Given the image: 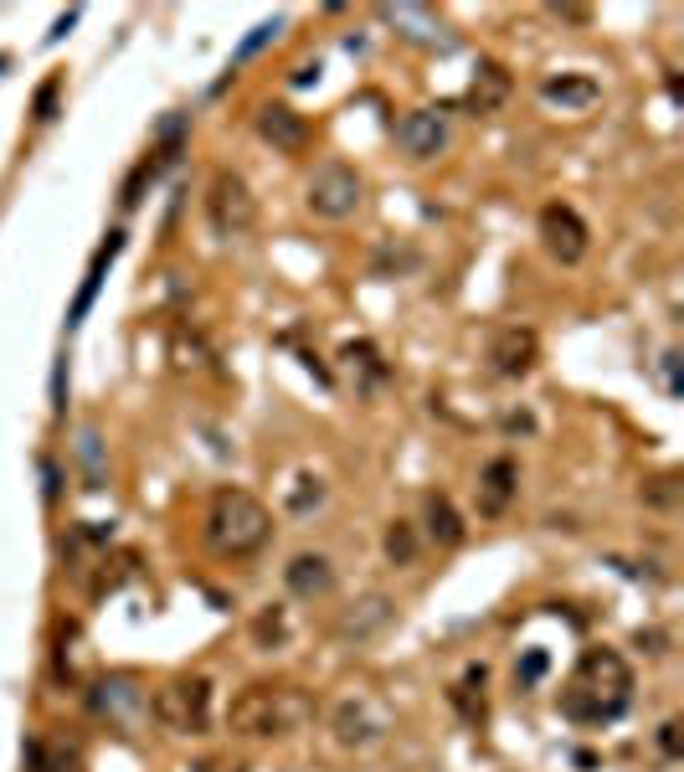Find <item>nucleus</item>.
Masks as SVG:
<instances>
[{
  "label": "nucleus",
  "instance_id": "1",
  "mask_svg": "<svg viewBox=\"0 0 684 772\" xmlns=\"http://www.w3.org/2000/svg\"><path fill=\"white\" fill-rule=\"evenodd\" d=\"M633 700V670L618 649H587L576 659V680L561 695V711L582 726L618 721Z\"/></svg>",
  "mask_w": 684,
  "mask_h": 772
},
{
  "label": "nucleus",
  "instance_id": "2",
  "mask_svg": "<svg viewBox=\"0 0 684 772\" xmlns=\"http://www.w3.org/2000/svg\"><path fill=\"white\" fill-rule=\"evenodd\" d=\"M201 536H206V546L222 561H247V556H258L273 541V510L258 495L227 484V489H216V495H211L206 520H201Z\"/></svg>",
  "mask_w": 684,
  "mask_h": 772
},
{
  "label": "nucleus",
  "instance_id": "3",
  "mask_svg": "<svg viewBox=\"0 0 684 772\" xmlns=\"http://www.w3.org/2000/svg\"><path fill=\"white\" fill-rule=\"evenodd\" d=\"M314 716V700L299 685H247L227 706V731L247 742H283L304 731Z\"/></svg>",
  "mask_w": 684,
  "mask_h": 772
},
{
  "label": "nucleus",
  "instance_id": "4",
  "mask_svg": "<svg viewBox=\"0 0 684 772\" xmlns=\"http://www.w3.org/2000/svg\"><path fill=\"white\" fill-rule=\"evenodd\" d=\"M150 716H155L165 731L206 736V731H211V680H206V675H180V680L160 685V690L150 695Z\"/></svg>",
  "mask_w": 684,
  "mask_h": 772
},
{
  "label": "nucleus",
  "instance_id": "5",
  "mask_svg": "<svg viewBox=\"0 0 684 772\" xmlns=\"http://www.w3.org/2000/svg\"><path fill=\"white\" fill-rule=\"evenodd\" d=\"M304 206H309L319 222H345V217H355L360 206H366V181H360L355 165L324 160L309 175V186H304Z\"/></svg>",
  "mask_w": 684,
  "mask_h": 772
},
{
  "label": "nucleus",
  "instance_id": "6",
  "mask_svg": "<svg viewBox=\"0 0 684 772\" xmlns=\"http://www.w3.org/2000/svg\"><path fill=\"white\" fill-rule=\"evenodd\" d=\"M206 222L216 237H247L258 227V196L237 170H216L206 181Z\"/></svg>",
  "mask_w": 684,
  "mask_h": 772
},
{
  "label": "nucleus",
  "instance_id": "7",
  "mask_svg": "<svg viewBox=\"0 0 684 772\" xmlns=\"http://www.w3.org/2000/svg\"><path fill=\"white\" fill-rule=\"evenodd\" d=\"M88 711L119 731H134L144 716H150V690H144L134 675H98L88 685Z\"/></svg>",
  "mask_w": 684,
  "mask_h": 772
},
{
  "label": "nucleus",
  "instance_id": "8",
  "mask_svg": "<svg viewBox=\"0 0 684 772\" xmlns=\"http://www.w3.org/2000/svg\"><path fill=\"white\" fill-rule=\"evenodd\" d=\"M330 731L340 747H371L391 731V711L371 695H340L330 706Z\"/></svg>",
  "mask_w": 684,
  "mask_h": 772
},
{
  "label": "nucleus",
  "instance_id": "9",
  "mask_svg": "<svg viewBox=\"0 0 684 772\" xmlns=\"http://www.w3.org/2000/svg\"><path fill=\"white\" fill-rule=\"evenodd\" d=\"M540 242H546V253L556 258V263H582L587 253H592V232H587V222L571 212L566 201H551V206H540Z\"/></svg>",
  "mask_w": 684,
  "mask_h": 772
},
{
  "label": "nucleus",
  "instance_id": "10",
  "mask_svg": "<svg viewBox=\"0 0 684 772\" xmlns=\"http://www.w3.org/2000/svg\"><path fill=\"white\" fill-rule=\"evenodd\" d=\"M391 618H396V603L386 598V592H360V598H350L335 613L330 634L340 644H371L376 634H386V628H391Z\"/></svg>",
  "mask_w": 684,
  "mask_h": 772
},
{
  "label": "nucleus",
  "instance_id": "11",
  "mask_svg": "<svg viewBox=\"0 0 684 772\" xmlns=\"http://www.w3.org/2000/svg\"><path fill=\"white\" fill-rule=\"evenodd\" d=\"M484 361H489V371H494V376H504V381H520V376H530V371H535V361H540V335H535L530 325H499V330L489 335Z\"/></svg>",
  "mask_w": 684,
  "mask_h": 772
},
{
  "label": "nucleus",
  "instance_id": "12",
  "mask_svg": "<svg viewBox=\"0 0 684 772\" xmlns=\"http://www.w3.org/2000/svg\"><path fill=\"white\" fill-rule=\"evenodd\" d=\"M396 145L407 150V160H438L453 145L448 109H412L402 124H396Z\"/></svg>",
  "mask_w": 684,
  "mask_h": 772
},
{
  "label": "nucleus",
  "instance_id": "13",
  "mask_svg": "<svg viewBox=\"0 0 684 772\" xmlns=\"http://www.w3.org/2000/svg\"><path fill=\"white\" fill-rule=\"evenodd\" d=\"M283 582H288V592H294L299 603H319V598L335 592V561L324 551H294L288 567H283Z\"/></svg>",
  "mask_w": 684,
  "mask_h": 772
},
{
  "label": "nucleus",
  "instance_id": "14",
  "mask_svg": "<svg viewBox=\"0 0 684 772\" xmlns=\"http://www.w3.org/2000/svg\"><path fill=\"white\" fill-rule=\"evenodd\" d=\"M515 495H520V464L499 453V459H489V464L479 469V484H474L479 515H484V520H499L504 510L515 505Z\"/></svg>",
  "mask_w": 684,
  "mask_h": 772
},
{
  "label": "nucleus",
  "instance_id": "15",
  "mask_svg": "<svg viewBox=\"0 0 684 772\" xmlns=\"http://www.w3.org/2000/svg\"><path fill=\"white\" fill-rule=\"evenodd\" d=\"M258 134L268 139L278 155H304L309 139H314L309 119L299 109H288V103H263V109H258Z\"/></svg>",
  "mask_w": 684,
  "mask_h": 772
},
{
  "label": "nucleus",
  "instance_id": "16",
  "mask_svg": "<svg viewBox=\"0 0 684 772\" xmlns=\"http://www.w3.org/2000/svg\"><path fill=\"white\" fill-rule=\"evenodd\" d=\"M504 98H510V73H504L499 62H479L474 83H468V93H463V109L468 114H494Z\"/></svg>",
  "mask_w": 684,
  "mask_h": 772
},
{
  "label": "nucleus",
  "instance_id": "17",
  "mask_svg": "<svg viewBox=\"0 0 684 772\" xmlns=\"http://www.w3.org/2000/svg\"><path fill=\"white\" fill-rule=\"evenodd\" d=\"M247 639H252V649H263V654L288 649V644H294V623H288V608H283V603H263L258 613H252V623H247Z\"/></svg>",
  "mask_w": 684,
  "mask_h": 772
},
{
  "label": "nucleus",
  "instance_id": "18",
  "mask_svg": "<svg viewBox=\"0 0 684 772\" xmlns=\"http://www.w3.org/2000/svg\"><path fill=\"white\" fill-rule=\"evenodd\" d=\"M540 98L561 103V109H592V103L602 98V88L587 73H561V78H540Z\"/></svg>",
  "mask_w": 684,
  "mask_h": 772
},
{
  "label": "nucleus",
  "instance_id": "19",
  "mask_svg": "<svg viewBox=\"0 0 684 772\" xmlns=\"http://www.w3.org/2000/svg\"><path fill=\"white\" fill-rule=\"evenodd\" d=\"M422 525H427V541H438V546H463V536H468V525H463V515L453 510L448 495H427Z\"/></svg>",
  "mask_w": 684,
  "mask_h": 772
},
{
  "label": "nucleus",
  "instance_id": "20",
  "mask_svg": "<svg viewBox=\"0 0 684 772\" xmlns=\"http://www.w3.org/2000/svg\"><path fill=\"white\" fill-rule=\"evenodd\" d=\"M119 248H124V232H108V242L98 248V258H93V268H88V278H83L78 299H72V314H67V325H78L83 314H88V304H93V294H98V284H103V268L119 258Z\"/></svg>",
  "mask_w": 684,
  "mask_h": 772
},
{
  "label": "nucleus",
  "instance_id": "21",
  "mask_svg": "<svg viewBox=\"0 0 684 772\" xmlns=\"http://www.w3.org/2000/svg\"><path fill=\"white\" fill-rule=\"evenodd\" d=\"M386 21H391V26H407V31H402L407 42H422V47L443 42V21L432 16L427 6H386Z\"/></svg>",
  "mask_w": 684,
  "mask_h": 772
},
{
  "label": "nucleus",
  "instance_id": "22",
  "mask_svg": "<svg viewBox=\"0 0 684 772\" xmlns=\"http://www.w3.org/2000/svg\"><path fill=\"white\" fill-rule=\"evenodd\" d=\"M381 551H386L391 567H412L417 551H422L417 525H412V520H391V525H386V536H381Z\"/></svg>",
  "mask_w": 684,
  "mask_h": 772
},
{
  "label": "nucleus",
  "instance_id": "23",
  "mask_svg": "<svg viewBox=\"0 0 684 772\" xmlns=\"http://www.w3.org/2000/svg\"><path fill=\"white\" fill-rule=\"evenodd\" d=\"M340 361L350 366V376H360V386H366V392L386 381V361L376 356V345H366V340L345 345V350H340Z\"/></svg>",
  "mask_w": 684,
  "mask_h": 772
},
{
  "label": "nucleus",
  "instance_id": "24",
  "mask_svg": "<svg viewBox=\"0 0 684 772\" xmlns=\"http://www.w3.org/2000/svg\"><path fill=\"white\" fill-rule=\"evenodd\" d=\"M324 505V479L319 474H299L288 489V515H314Z\"/></svg>",
  "mask_w": 684,
  "mask_h": 772
},
{
  "label": "nucleus",
  "instance_id": "25",
  "mask_svg": "<svg viewBox=\"0 0 684 772\" xmlns=\"http://www.w3.org/2000/svg\"><path fill=\"white\" fill-rule=\"evenodd\" d=\"M643 505H654V510H679V474H654V479H643Z\"/></svg>",
  "mask_w": 684,
  "mask_h": 772
},
{
  "label": "nucleus",
  "instance_id": "26",
  "mask_svg": "<svg viewBox=\"0 0 684 772\" xmlns=\"http://www.w3.org/2000/svg\"><path fill=\"white\" fill-rule=\"evenodd\" d=\"M175 361L180 366H206V345L191 330H175Z\"/></svg>",
  "mask_w": 684,
  "mask_h": 772
},
{
  "label": "nucleus",
  "instance_id": "27",
  "mask_svg": "<svg viewBox=\"0 0 684 772\" xmlns=\"http://www.w3.org/2000/svg\"><path fill=\"white\" fill-rule=\"evenodd\" d=\"M659 752H664L669 762H679V757H684V736H679V716H669V721L659 726Z\"/></svg>",
  "mask_w": 684,
  "mask_h": 772
},
{
  "label": "nucleus",
  "instance_id": "28",
  "mask_svg": "<svg viewBox=\"0 0 684 772\" xmlns=\"http://www.w3.org/2000/svg\"><path fill=\"white\" fill-rule=\"evenodd\" d=\"M499 428L510 433V438H515V433H520V438H530V433H535V417H530L525 407H510V412L499 417Z\"/></svg>",
  "mask_w": 684,
  "mask_h": 772
},
{
  "label": "nucleus",
  "instance_id": "29",
  "mask_svg": "<svg viewBox=\"0 0 684 772\" xmlns=\"http://www.w3.org/2000/svg\"><path fill=\"white\" fill-rule=\"evenodd\" d=\"M273 31H278V21H263V26H258V31H252V37L237 47V57H232V62H247V57L258 52V47H268V42H273Z\"/></svg>",
  "mask_w": 684,
  "mask_h": 772
},
{
  "label": "nucleus",
  "instance_id": "30",
  "mask_svg": "<svg viewBox=\"0 0 684 772\" xmlns=\"http://www.w3.org/2000/svg\"><path fill=\"white\" fill-rule=\"evenodd\" d=\"M659 381H664L669 397H679V350H664L659 356Z\"/></svg>",
  "mask_w": 684,
  "mask_h": 772
},
{
  "label": "nucleus",
  "instance_id": "31",
  "mask_svg": "<svg viewBox=\"0 0 684 772\" xmlns=\"http://www.w3.org/2000/svg\"><path fill=\"white\" fill-rule=\"evenodd\" d=\"M515 675H520V685H535L540 675H546V654H540V649H530V654L515 664Z\"/></svg>",
  "mask_w": 684,
  "mask_h": 772
},
{
  "label": "nucleus",
  "instance_id": "32",
  "mask_svg": "<svg viewBox=\"0 0 684 772\" xmlns=\"http://www.w3.org/2000/svg\"><path fill=\"white\" fill-rule=\"evenodd\" d=\"M412 263H417V253H412V248H402V253L386 248V253L376 258V273H381V278H391V268H412Z\"/></svg>",
  "mask_w": 684,
  "mask_h": 772
},
{
  "label": "nucleus",
  "instance_id": "33",
  "mask_svg": "<svg viewBox=\"0 0 684 772\" xmlns=\"http://www.w3.org/2000/svg\"><path fill=\"white\" fill-rule=\"evenodd\" d=\"M52 103H57V78L42 83V93H36V119H52Z\"/></svg>",
  "mask_w": 684,
  "mask_h": 772
},
{
  "label": "nucleus",
  "instance_id": "34",
  "mask_svg": "<svg viewBox=\"0 0 684 772\" xmlns=\"http://www.w3.org/2000/svg\"><path fill=\"white\" fill-rule=\"evenodd\" d=\"M196 772H247L242 762H222V757H211V762H201Z\"/></svg>",
  "mask_w": 684,
  "mask_h": 772
},
{
  "label": "nucleus",
  "instance_id": "35",
  "mask_svg": "<svg viewBox=\"0 0 684 772\" xmlns=\"http://www.w3.org/2000/svg\"><path fill=\"white\" fill-rule=\"evenodd\" d=\"M6 62H11V57H0V67H6Z\"/></svg>",
  "mask_w": 684,
  "mask_h": 772
}]
</instances>
